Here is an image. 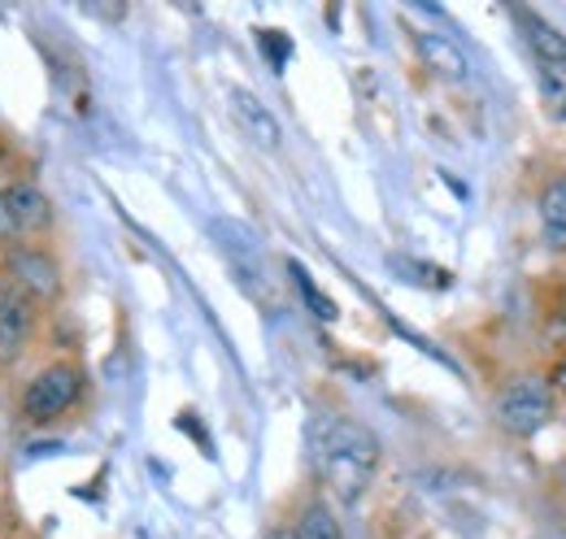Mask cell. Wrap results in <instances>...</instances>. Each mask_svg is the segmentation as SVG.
Returning a JSON list of instances; mask_svg holds the SVG:
<instances>
[{
  "instance_id": "obj_1",
  "label": "cell",
  "mask_w": 566,
  "mask_h": 539,
  "mask_svg": "<svg viewBox=\"0 0 566 539\" xmlns=\"http://www.w3.org/2000/svg\"><path fill=\"white\" fill-rule=\"evenodd\" d=\"M379 440L375 431H366L349 413H318L310 426V462L318 483L340 500V505H357L375 474H379Z\"/></svg>"
},
{
  "instance_id": "obj_2",
  "label": "cell",
  "mask_w": 566,
  "mask_h": 539,
  "mask_svg": "<svg viewBox=\"0 0 566 539\" xmlns=\"http://www.w3.org/2000/svg\"><path fill=\"white\" fill-rule=\"evenodd\" d=\"M83 392H87V370L78 361L62 357V361H49V366H40L31 374V383L18 397V413L31 426H49V422L66 418L71 409H78Z\"/></svg>"
},
{
  "instance_id": "obj_3",
  "label": "cell",
  "mask_w": 566,
  "mask_h": 539,
  "mask_svg": "<svg viewBox=\"0 0 566 539\" xmlns=\"http://www.w3.org/2000/svg\"><path fill=\"white\" fill-rule=\"evenodd\" d=\"M496 426L514 440H532L541 435L554 418H558V397L549 388L545 374H514L493 401Z\"/></svg>"
},
{
  "instance_id": "obj_4",
  "label": "cell",
  "mask_w": 566,
  "mask_h": 539,
  "mask_svg": "<svg viewBox=\"0 0 566 539\" xmlns=\"http://www.w3.org/2000/svg\"><path fill=\"white\" fill-rule=\"evenodd\" d=\"M4 274L31 296L35 309H49L62 300V266L40 244H4Z\"/></svg>"
},
{
  "instance_id": "obj_5",
  "label": "cell",
  "mask_w": 566,
  "mask_h": 539,
  "mask_svg": "<svg viewBox=\"0 0 566 539\" xmlns=\"http://www.w3.org/2000/svg\"><path fill=\"white\" fill-rule=\"evenodd\" d=\"M40 327V309L31 305V296L0 270V370L18 366L22 352L31 348Z\"/></svg>"
},
{
  "instance_id": "obj_6",
  "label": "cell",
  "mask_w": 566,
  "mask_h": 539,
  "mask_svg": "<svg viewBox=\"0 0 566 539\" xmlns=\"http://www.w3.org/2000/svg\"><path fill=\"white\" fill-rule=\"evenodd\" d=\"M4 209H9V226H13V244L18 240L35 244L57 226V209L44 197V188H35L31 179H18L4 188Z\"/></svg>"
},
{
  "instance_id": "obj_7",
  "label": "cell",
  "mask_w": 566,
  "mask_h": 539,
  "mask_svg": "<svg viewBox=\"0 0 566 539\" xmlns=\"http://www.w3.org/2000/svg\"><path fill=\"white\" fill-rule=\"evenodd\" d=\"M415 49H419L423 66L431 70L440 83H467L471 62H467V53H462L458 40H449V35H440V31H419V35H415Z\"/></svg>"
},
{
  "instance_id": "obj_8",
  "label": "cell",
  "mask_w": 566,
  "mask_h": 539,
  "mask_svg": "<svg viewBox=\"0 0 566 539\" xmlns=\"http://www.w3.org/2000/svg\"><path fill=\"white\" fill-rule=\"evenodd\" d=\"M231 114H235V123H240V131L249 135L258 148H280V118L249 92V87H231Z\"/></svg>"
},
{
  "instance_id": "obj_9",
  "label": "cell",
  "mask_w": 566,
  "mask_h": 539,
  "mask_svg": "<svg viewBox=\"0 0 566 539\" xmlns=\"http://www.w3.org/2000/svg\"><path fill=\"white\" fill-rule=\"evenodd\" d=\"M536 218H541V240L549 253H566V175H554L541 188L536 201Z\"/></svg>"
},
{
  "instance_id": "obj_10",
  "label": "cell",
  "mask_w": 566,
  "mask_h": 539,
  "mask_svg": "<svg viewBox=\"0 0 566 539\" xmlns=\"http://www.w3.org/2000/svg\"><path fill=\"white\" fill-rule=\"evenodd\" d=\"M287 531H292V539H345V527L327 500H305Z\"/></svg>"
},
{
  "instance_id": "obj_11",
  "label": "cell",
  "mask_w": 566,
  "mask_h": 539,
  "mask_svg": "<svg viewBox=\"0 0 566 539\" xmlns=\"http://www.w3.org/2000/svg\"><path fill=\"white\" fill-rule=\"evenodd\" d=\"M536 83L541 101L554 123H566V62H536Z\"/></svg>"
},
{
  "instance_id": "obj_12",
  "label": "cell",
  "mask_w": 566,
  "mask_h": 539,
  "mask_svg": "<svg viewBox=\"0 0 566 539\" xmlns=\"http://www.w3.org/2000/svg\"><path fill=\"white\" fill-rule=\"evenodd\" d=\"M287 274H292V283H296L301 300L310 305V314H314V318H323V323H336V300L318 292V283L310 278V270L301 266V262H287Z\"/></svg>"
},
{
  "instance_id": "obj_13",
  "label": "cell",
  "mask_w": 566,
  "mask_h": 539,
  "mask_svg": "<svg viewBox=\"0 0 566 539\" xmlns=\"http://www.w3.org/2000/svg\"><path fill=\"white\" fill-rule=\"evenodd\" d=\"M258 44L266 49V57L275 62V70H283V62H287V53H292L287 35H283V31H258Z\"/></svg>"
},
{
  "instance_id": "obj_14",
  "label": "cell",
  "mask_w": 566,
  "mask_h": 539,
  "mask_svg": "<svg viewBox=\"0 0 566 539\" xmlns=\"http://www.w3.org/2000/svg\"><path fill=\"white\" fill-rule=\"evenodd\" d=\"M545 379H549V388H554V397H566V352H563V357H558V361H554V370H549Z\"/></svg>"
},
{
  "instance_id": "obj_15",
  "label": "cell",
  "mask_w": 566,
  "mask_h": 539,
  "mask_svg": "<svg viewBox=\"0 0 566 539\" xmlns=\"http://www.w3.org/2000/svg\"><path fill=\"white\" fill-rule=\"evenodd\" d=\"M0 244H13V226H9V209H4V188H0Z\"/></svg>"
},
{
  "instance_id": "obj_16",
  "label": "cell",
  "mask_w": 566,
  "mask_h": 539,
  "mask_svg": "<svg viewBox=\"0 0 566 539\" xmlns=\"http://www.w3.org/2000/svg\"><path fill=\"white\" fill-rule=\"evenodd\" d=\"M554 487H558V492L566 496V457L558 462V466H554Z\"/></svg>"
},
{
  "instance_id": "obj_17",
  "label": "cell",
  "mask_w": 566,
  "mask_h": 539,
  "mask_svg": "<svg viewBox=\"0 0 566 539\" xmlns=\"http://www.w3.org/2000/svg\"><path fill=\"white\" fill-rule=\"evenodd\" d=\"M266 539H292V531H287V527H280V531H271Z\"/></svg>"
}]
</instances>
